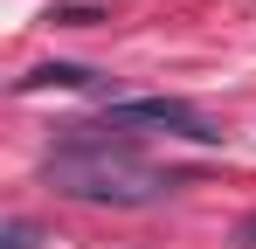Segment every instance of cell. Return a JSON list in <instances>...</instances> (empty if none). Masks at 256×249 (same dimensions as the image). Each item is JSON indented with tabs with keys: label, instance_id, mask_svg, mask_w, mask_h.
<instances>
[{
	"label": "cell",
	"instance_id": "obj_1",
	"mask_svg": "<svg viewBox=\"0 0 256 249\" xmlns=\"http://www.w3.org/2000/svg\"><path fill=\"white\" fill-rule=\"evenodd\" d=\"M42 180L48 194L90 208H160L173 187H187V173L152 166L138 152V138L111 124H62L56 146L42 152Z\"/></svg>",
	"mask_w": 256,
	"mask_h": 249
},
{
	"label": "cell",
	"instance_id": "obj_2",
	"mask_svg": "<svg viewBox=\"0 0 256 249\" xmlns=\"http://www.w3.org/2000/svg\"><path fill=\"white\" fill-rule=\"evenodd\" d=\"M97 124H111V132H173V138H194V146H222V124L187 97H118V104H104Z\"/></svg>",
	"mask_w": 256,
	"mask_h": 249
},
{
	"label": "cell",
	"instance_id": "obj_3",
	"mask_svg": "<svg viewBox=\"0 0 256 249\" xmlns=\"http://www.w3.org/2000/svg\"><path fill=\"white\" fill-rule=\"evenodd\" d=\"M97 70H90V62H35V70H28V76H14V90H21V97H28V90H97Z\"/></svg>",
	"mask_w": 256,
	"mask_h": 249
},
{
	"label": "cell",
	"instance_id": "obj_4",
	"mask_svg": "<svg viewBox=\"0 0 256 249\" xmlns=\"http://www.w3.org/2000/svg\"><path fill=\"white\" fill-rule=\"evenodd\" d=\"M42 242H48L42 222H28V214H7L0 222V249H42Z\"/></svg>",
	"mask_w": 256,
	"mask_h": 249
},
{
	"label": "cell",
	"instance_id": "obj_5",
	"mask_svg": "<svg viewBox=\"0 0 256 249\" xmlns=\"http://www.w3.org/2000/svg\"><path fill=\"white\" fill-rule=\"evenodd\" d=\"M42 21H56V28H97V21H104V7H48Z\"/></svg>",
	"mask_w": 256,
	"mask_h": 249
},
{
	"label": "cell",
	"instance_id": "obj_6",
	"mask_svg": "<svg viewBox=\"0 0 256 249\" xmlns=\"http://www.w3.org/2000/svg\"><path fill=\"white\" fill-rule=\"evenodd\" d=\"M236 249H256V214H242V222H236Z\"/></svg>",
	"mask_w": 256,
	"mask_h": 249
}]
</instances>
